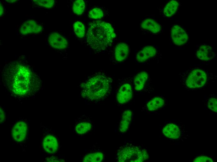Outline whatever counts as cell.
I'll list each match as a JSON object with an SVG mask.
<instances>
[{"label": "cell", "instance_id": "obj_28", "mask_svg": "<svg viewBox=\"0 0 217 162\" xmlns=\"http://www.w3.org/2000/svg\"><path fill=\"white\" fill-rule=\"evenodd\" d=\"M33 4L37 6L47 8H52L55 4V1L53 0H32Z\"/></svg>", "mask_w": 217, "mask_h": 162}, {"label": "cell", "instance_id": "obj_23", "mask_svg": "<svg viewBox=\"0 0 217 162\" xmlns=\"http://www.w3.org/2000/svg\"><path fill=\"white\" fill-rule=\"evenodd\" d=\"M105 158L104 154L101 151L86 154L83 158L82 161L84 162H101Z\"/></svg>", "mask_w": 217, "mask_h": 162}, {"label": "cell", "instance_id": "obj_12", "mask_svg": "<svg viewBox=\"0 0 217 162\" xmlns=\"http://www.w3.org/2000/svg\"><path fill=\"white\" fill-rule=\"evenodd\" d=\"M168 103V100L163 95H154L146 101L142 111L149 114L157 113L165 108Z\"/></svg>", "mask_w": 217, "mask_h": 162}, {"label": "cell", "instance_id": "obj_25", "mask_svg": "<svg viewBox=\"0 0 217 162\" xmlns=\"http://www.w3.org/2000/svg\"><path fill=\"white\" fill-rule=\"evenodd\" d=\"M85 8V4L83 0L75 1L73 5V12L77 15H81L84 12Z\"/></svg>", "mask_w": 217, "mask_h": 162}, {"label": "cell", "instance_id": "obj_29", "mask_svg": "<svg viewBox=\"0 0 217 162\" xmlns=\"http://www.w3.org/2000/svg\"><path fill=\"white\" fill-rule=\"evenodd\" d=\"M5 119V115L4 111L2 109L0 108V123H2L4 121Z\"/></svg>", "mask_w": 217, "mask_h": 162}, {"label": "cell", "instance_id": "obj_26", "mask_svg": "<svg viewBox=\"0 0 217 162\" xmlns=\"http://www.w3.org/2000/svg\"><path fill=\"white\" fill-rule=\"evenodd\" d=\"M193 162H215V157L212 155L205 154L196 155L191 160Z\"/></svg>", "mask_w": 217, "mask_h": 162}, {"label": "cell", "instance_id": "obj_20", "mask_svg": "<svg viewBox=\"0 0 217 162\" xmlns=\"http://www.w3.org/2000/svg\"><path fill=\"white\" fill-rule=\"evenodd\" d=\"M133 117V111L129 109L124 110L122 114L119 123V131L122 133L127 132L129 129Z\"/></svg>", "mask_w": 217, "mask_h": 162}, {"label": "cell", "instance_id": "obj_14", "mask_svg": "<svg viewBox=\"0 0 217 162\" xmlns=\"http://www.w3.org/2000/svg\"><path fill=\"white\" fill-rule=\"evenodd\" d=\"M195 56L201 61H210L215 58L216 53L212 45L203 43L196 45Z\"/></svg>", "mask_w": 217, "mask_h": 162}, {"label": "cell", "instance_id": "obj_16", "mask_svg": "<svg viewBox=\"0 0 217 162\" xmlns=\"http://www.w3.org/2000/svg\"><path fill=\"white\" fill-rule=\"evenodd\" d=\"M44 30L43 25L41 23L32 19L24 22L21 26L19 31L23 35L39 34Z\"/></svg>", "mask_w": 217, "mask_h": 162}, {"label": "cell", "instance_id": "obj_7", "mask_svg": "<svg viewBox=\"0 0 217 162\" xmlns=\"http://www.w3.org/2000/svg\"><path fill=\"white\" fill-rule=\"evenodd\" d=\"M162 57L158 47L155 45H144L134 51V61L137 64L146 65L153 62H159Z\"/></svg>", "mask_w": 217, "mask_h": 162}, {"label": "cell", "instance_id": "obj_15", "mask_svg": "<svg viewBox=\"0 0 217 162\" xmlns=\"http://www.w3.org/2000/svg\"><path fill=\"white\" fill-rule=\"evenodd\" d=\"M28 131V126L26 121L23 120L18 121L12 128V138L17 143H22L26 139Z\"/></svg>", "mask_w": 217, "mask_h": 162}, {"label": "cell", "instance_id": "obj_6", "mask_svg": "<svg viewBox=\"0 0 217 162\" xmlns=\"http://www.w3.org/2000/svg\"><path fill=\"white\" fill-rule=\"evenodd\" d=\"M149 159L147 149L132 144L121 146L117 152L116 160L119 162H142Z\"/></svg>", "mask_w": 217, "mask_h": 162}, {"label": "cell", "instance_id": "obj_27", "mask_svg": "<svg viewBox=\"0 0 217 162\" xmlns=\"http://www.w3.org/2000/svg\"><path fill=\"white\" fill-rule=\"evenodd\" d=\"M73 28L76 35L79 38H83L85 33V29L84 24L81 21H77L73 24Z\"/></svg>", "mask_w": 217, "mask_h": 162}, {"label": "cell", "instance_id": "obj_31", "mask_svg": "<svg viewBox=\"0 0 217 162\" xmlns=\"http://www.w3.org/2000/svg\"><path fill=\"white\" fill-rule=\"evenodd\" d=\"M6 1H7L8 2H16L17 1L16 0H6Z\"/></svg>", "mask_w": 217, "mask_h": 162}, {"label": "cell", "instance_id": "obj_21", "mask_svg": "<svg viewBox=\"0 0 217 162\" xmlns=\"http://www.w3.org/2000/svg\"><path fill=\"white\" fill-rule=\"evenodd\" d=\"M205 109L213 114L217 113V95L212 93L205 95L203 100Z\"/></svg>", "mask_w": 217, "mask_h": 162}, {"label": "cell", "instance_id": "obj_9", "mask_svg": "<svg viewBox=\"0 0 217 162\" xmlns=\"http://www.w3.org/2000/svg\"><path fill=\"white\" fill-rule=\"evenodd\" d=\"M132 77L134 93L144 94L153 91L152 80L147 70L137 71Z\"/></svg>", "mask_w": 217, "mask_h": 162}, {"label": "cell", "instance_id": "obj_4", "mask_svg": "<svg viewBox=\"0 0 217 162\" xmlns=\"http://www.w3.org/2000/svg\"><path fill=\"white\" fill-rule=\"evenodd\" d=\"M179 75L182 86L191 91L206 88L217 79L216 76L202 66L190 68Z\"/></svg>", "mask_w": 217, "mask_h": 162}, {"label": "cell", "instance_id": "obj_30", "mask_svg": "<svg viewBox=\"0 0 217 162\" xmlns=\"http://www.w3.org/2000/svg\"><path fill=\"white\" fill-rule=\"evenodd\" d=\"M0 17H1L4 13V8L3 5H2L1 2H0Z\"/></svg>", "mask_w": 217, "mask_h": 162}, {"label": "cell", "instance_id": "obj_22", "mask_svg": "<svg viewBox=\"0 0 217 162\" xmlns=\"http://www.w3.org/2000/svg\"><path fill=\"white\" fill-rule=\"evenodd\" d=\"M93 124L92 121L89 119H82L78 121L75 124L74 130L77 134L83 135L90 131L93 128Z\"/></svg>", "mask_w": 217, "mask_h": 162}, {"label": "cell", "instance_id": "obj_18", "mask_svg": "<svg viewBox=\"0 0 217 162\" xmlns=\"http://www.w3.org/2000/svg\"><path fill=\"white\" fill-rule=\"evenodd\" d=\"M48 40L50 45L56 49L63 50L66 49L68 45L67 39L57 32H54L50 34Z\"/></svg>", "mask_w": 217, "mask_h": 162}, {"label": "cell", "instance_id": "obj_10", "mask_svg": "<svg viewBox=\"0 0 217 162\" xmlns=\"http://www.w3.org/2000/svg\"><path fill=\"white\" fill-rule=\"evenodd\" d=\"M108 51L109 59L112 63L122 64L130 57L131 49L128 41L121 40L114 43Z\"/></svg>", "mask_w": 217, "mask_h": 162}, {"label": "cell", "instance_id": "obj_24", "mask_svg": "<svg viewBox=\"0 0 217 162\" xmlns=\"http://www.w3.org/2000/svg\"><path fill=\"white\" fill-rule=\"evenodd\" d=\"M108 12L103 7H95L90 10L88 16L90 18L99 20L107 16Z\"/></svg>", "mask_w": 217, "mask_h": 162}, {"label": "cell", "instance_id": "obj_8", "mask_svg": "<svg viewBox=\"0 0 217 162\" xmlns=\"http://www.w3.org/2000/svg\"><path fill=\"white\" fill-rule=\"evenodd\" d=\"M117 81L115 91L116 101L119 105H124L130 102L133 98L132 77L119 78Z\"/></svg>", "mask_w": 217, "mask_h": 162}, {"label": "cell", "instance_id": "obj_5", "mask_svg": "<svg viewBox=\"0 0 217 162\" xmlns=\"http://www.w3.org/2000/svg\"><path fill=\"white\" fill-rule=\"evenodd\" d=\"M160 131L164 139L175 143L184 142L190 137L184 125L176 120L165 121Z\"/></svg>", "mask_w": 217, "mask_h": 162}, {"label": "cell", "instance_id": "obj_3", "mask_svg": "<svg viewBox=\"0 0 217 162\" xmlns=\"http://www.w3.org/2000/svg\"><path fill=\"white\" fill-rule=\"evenodd\" d=\"M113 83V79L110 75L99 71L81 84V95L88 101H100L110 93Z\"/></svg>", "mask_w": 217, "mask_h": 162}, {"label": "cell", "instance_id": "obj_2", "mask_svg": "<svg viewBox=\"0 0 217 162\" xmlns=\"http://www.w3.org/2000/svg\"><path fill=\"white\" fill-rule=\"evenodd\" d=\"M87 42L96 53L108 51L117 39V33L113 25L105 21L97 20L88 25Z\"/></svg>", "mask_w": 217, "mask_h": 162}, {"label": "cell", "instance_id": "obj_17", "mask_svg": "<svg viewBox=\"0 0 217 162\" xmlns=\"http://www.w3.org/2000/svg\"><path fill=\"white\" fill-rule=\"evenodd\" d=\"M42 146L44 150L51 155L57 153L59 148V143L57 137L51 134H48L44 137L42 141Z\"/></svg>", "mask_w": 217, "mask_h": 162}, {"label": "cell", "instance_id": "obj_13", "mask_svg": "<svg viewBox=\"0 0 217 162\" xmlns=\"http://www.w3.org/2000/svg\"><path fill=\"white\" fill-rule=\"evenodd\" d=\"M170 39L175 45L182 46L187 44L189 40L187 31L181 25L174 24L170 30Z\"/></svg>", "mask_w": 217, "mask_h": 162}, {"label": "cell", "instance_id": "obj_19", "mask_svg": "<svg viewBox=\"0 0 217 162\" xmlns=\"http://www.w3.org/2000/svg\"><path fill=\"white\" fill-rule=\"evenodd\" d=\"M180 5L178 1L169 0L162 6L160 9L161 13L165 18H169L176 14Z\"/></svg>", "mask_w": 217, "mask_h": 162}, {"label": "cell", "instance_id": "obj_11", "mask_svg": "<svg viewBox=\"0 0 217 162\" xmlns=\"http://www.w3.org/2000/svg\"><path fill=\"white\" fill-rule=\"evenodd\" d=\"M140 29L143 34L151 36L160 35L163 31L160 22L155 18L150 17H145L141 21Z\"/></svg>", "mask_w": 217, "mask_h": 162}, {"label": "cell", "instance_id": "obj_1", "mask_svg": "<svg viewBox=\"0 0 217 162\" xmlns=\"http://www.w3.org/2000/svg\"><path fill=\"white\" fill-rule=\"evenodd\" d=\"M2 79L5 86L16 96L27 97L41 88V79L24 59L12 61L2 70Z\"/></svg>", "mask_w": 217, "mask_h": 162}]
</instances>
